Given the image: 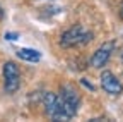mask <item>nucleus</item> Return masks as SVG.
I'll list each match as a JSON object with an SVG mask.
<instances>
[{
    "instance_id": "9",
    "label": "nucleus",
    "mask_w": 123,
    "mask_h": 122,
    "mask_svg": "<svg viewBox=\"0 0 123 122\" xmlns=\"http://www.w3.org/2000/svg\"><path fill=\"white\" fill-rule=\"evenodd\" d=\"M80 84H82V86H86L87 89H94V86H92V84H91L87 79H80Z\"/></svg>"
},
{
    "instance_id": "3",
    "label": "nucleus",
    "mask_w": 123,
    "mask_h": 122,
    "mask_svg": "<svg viewBox=\"0 0 123 122\" xmlns=\"http://www.w3.org/2000/svg\"><path fill=\"white\" fill-rule=\"evenodd\" d=\"M43 105H44V110L53 120H68V115L65 114L63 107H62V101L56 95L53 93H44L43 96Z\"/></svg>"
},
{
    "instance_id": "4",
    "label": "nucleus",
    "mask_w": 123,
    "mask_h": 122,
    "mask_svg": "<svg viewBox=\"0 0 123 122\" xmlns=\"http://www.w3.org/2000/svg\"><path fill=\"white\" fill-rule=\"evenodd\" d=\"M4 88L7 93H15L21 86V71L14 62L4 64Z\"/></svg>"
},
{
    "instance_id": "5",
    "label": "nucleus",
    "mask_w": 123,
    "mask_h": 122,
    "mask_svg": "<svg viewBox=\"0 0 123 122\" xmlns=\"http://www.w3.org/2000/svg\"><path fill=\"white\" fill-rule=\"evenodd\" d=\"M101 88L108 95H113V96H118V95L123 93V84L120 83V79L111 71H103V74H101Z\"/></svg>"
},
{
    "instance_id": "1",
    "label": "nucleus",
    "mask_w": 123,
    "mask_h": 122,
    "mask_svg": "<svg viewBox=\"0 0 123 122\" xmlns=\"http://www.w3.org/2000/svg\"><path fill=\"white\" fill-rule=\"evenodd\" d=\"M92 40V33L87 31L84 26H72L70 29L62 33L60 36V45L63 48H72V47H79V45H86Z\"/></svg>"
},
{
    "instance_id": "6",
    "label": "nucleus",
    "mask_w": 123,
    "mask_h": 122,
    "mask_svg": "<svg viewBox=\"0 0 123 122\" xmlns=\"http://www.w3.org/2000/svg\"><path fill=\"white\" fill-rule=\"evenodd\" d=\"M113 50H115V41H106V43H103L101 47L94 52V55L91 57V65L96 67V69L106 65L108 60H110V57H111V53H113Z\"/></svg>"
},
{
    "instance_id": "2",
    "label": "nucleus",
    "mask_w": 123,
    "mask_h": 122,
    "mask_svg": "<svg viewBox=\"0 0 123 122\" xmlns=\"http://www.w3.org/2000/svg\"><path fill=\"white\" fill-rule=\"evenodd\" d=\"M60 101H62V107H63L65 114L70 117H74L79 110V105H80V95L79 91L75 89V86L72 84H63L60 88V95H58Z\"/></svg>"
},
{
    "instance_id": "8",
    "label": "nucleus",
    "mask_w": 123,
    "mask_h": 122,
    "mask_svg": "<svg viewBox=\"0 0 123 122\" xmlns=\"http://www.w3.org/2000/svg\"><path fill=\"white\" fill-rule=\"evenodd\" d=\"M5 38H7V40H10V41H14V40H17V38H19V35H17V33H7V35H5Z\"/></svg>"
},
{
    "instance_id": "11",
    "label": "nucleus",
    "mask_w": 123,
    "mask_h": 122,
    "mask_svg": "<svg viewBox=\"0 0 123 122\" xmlns=\"http://www.w3.org/2000/svg\"><path fill=\"white\" fill-rule=\"evenodd\" d=\"M120 16H121V19H123V4H121V7H120Z\"/></svg>"
},
{
    "instance_id": "7",
    "label": "nucleus",
    "mask_w": 123,
    "mask_h": 122,
    "mask_svg": "<svg viewBox=\"0 0 123 122\" xmlns=\"http://www.w3.org/2000/svg\"><path fill=\"white\" fill-rule=\"evenodd\" d=\"M17 57L26 60V62H39L41 60V53L38 50H34V48H19Z\"/></svg>"
},
{
    "instance_id": "10",
    "label": "nucleus",
    "mask_w": 123,
    "mask_h": 122,
    "mask_svg": "<svg viewBox=\"0 0 123 122\" xmlns=\"http://www.w3.org/2000/svg\"><path fill=\"white\" fill-rule=\"evenodd\" d=\"M4 19V9H2V5H0V21Z\"/></svg>"
}]
</instances>
